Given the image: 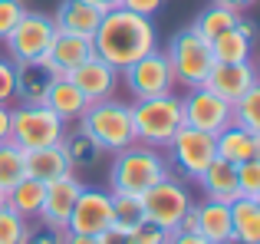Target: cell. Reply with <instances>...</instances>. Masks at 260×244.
Returning a JSON list of instances; mask_svg holds the SVG:
<instances>
[{"label":"cell","instance_id":"1","mask_svg":"<svg viewBox=\"0 0 260 244\" xmlns=\"http://www.w3.org/2000/svg\"><path fill=\"white\" fill-rule=\"evenodd\" d=\"M158 46V30H155L152 17H142L135 10L115 7V10L102 13V23L92 33V50L99 59H106L115 70H125L145 53Z\"/></svg>","mask_w":260,"mask_h":244},{"label":"cell","instance_id":"2","mask_svg":"<svg viewBox=\"0 0 260 244\" xmlns=\"http://www.w3.org/2000/svg\"><path fill=\"white\" fill-rule=\"evenodd\" d=\"M165 175H172V165L161 155V148L132 142L128 148L115 152L112 168H109V192H125V195H142L145 188H152L155 181H161Z\"/></svg>","mask_w":260,"mask_h":244},{"label":"cell","instance_id":"3","mask_svg":"<svg viewBox=\"0 0 260 244\" xmlns=\"http://www.w3.org/2000/svg\"><path fill=\"white\" fill-rule=\"evenodd\" d=\"M132 126H135V142L152 145V148H165L172 142V135L184 126L181 96L165 93V96H152V99H135Z\"/></svg>","mask_w":260,"mask_h":244},{"label":"cell","instance_id":"4","mask_svg":"<svg viewBox=\"0 0 260 244\" xmlns=\"http://www.w3.org/2000/svg\"><path fill=\"white\" fill-rule=\"evenodd\" d=\"M79 126L92 135V142L102 152H122L135 142V126H132V106L119 103V99H102V103H89Z\"/></svg>","mask_w":260,"mask_h":244},{"label":"cell","instance_id":"5","mask_svg":"<svg viewBox=\"0 0 260 244\" xmlns=\"http://www.w3.org/2000/svg\"><path fill=\"white\" fill-rule=\"evenodd\" d=\"M66 132V122L56 116L46 103H20L10 109V142L23 152L43 145H56Z\"/></svg>","mask_w":260,"mask_h":244},{"label":"cell","instance_id":"6","mask_svg":"<svg viewBox=\"0 0 260 244\" xmlns=\"http://www.w3.org/2000/svg\"><path fill=\"white\" fill-rule=\"evenodd\" d=\"M168 66H172L175 73V83L188 86V89H194V86H204V79H208L211 66H214V53H211V43L204 37H198L194 30H178L172 40H168Z\"/></svg>","mask_w":260,"mask_h":244},{"label":"cell","instance_id":"7","mask_svg":"<svg viewBox=\"0 0 260 244\" xmlns=\"http://www.w3.org/2000/svg\"><path fill=\"white\" fill-rule=\"evenodd\" d=\"M139 201H142V215H145L148 221H155L158 228H165V231H178L181 215L194 205L188 188L178 178H172V175H165V178L155 181L152 188H145V192L139 195Z\"/></svg>","mask_w":260,"mask_h":244},{"label":"cell","instance_id":"8","mask_svg":"<svg viewBox=\"0 0 260 244\" xmlns=\"http://www.w3.org/2000/svg\"><path fill=\"white\" fill-rule=\"evenodd\" d=\"M168 165H175V172H181L184 178H198V175L208 168V162L217 159L214 152V135L201 132V129L181 126L168 142Z\"/></svg>","mask_w":260,"mask_h":244},{"label":"cell","instance_id":"9","mask_svg":"<svg viewBox=\"0 0 260 244\" xmlns=\"http://www.w3.org/2000/svg\"><path fill=\"white\" fill-rule=\"evenodd\" d=\"M125 79L132 99H152V96H165V93L175 89V73L168 66V56L155 46L152 53H145L142 59H135L132 66L119 73Z\"/></svg>","mask_w":260,"mask_h":244},{"label":"cell","instance_id":"10","mask_svg":"<svg viewBox=\"0 0 260 244\" xmlns=\"http://www.w3.org/2000/svg\"><path fill=\"white\" fill-rule=\"evenodd\" d=\"M53 37H56V23H53V17L37 13V10H26L4 43H7V53H10L13 63H23V59H40V56H43V53L50 50Z\"/></svg>","mask_w":260,"mask_h":244},{"label":"cell","instance_id":"11","mask_svg":"<svg viewBox=\"0 0 260 244\" xmlns=\"http://www.w3.org/2000/svg\"><path fill=\"white\" fill-rule=\"evenodd\" d=\"M109 225H115L112 215V192L109 188H89L83 185L76 205H73L70 218H66L63 231H79V234H102Z\"/></svg>","mask_w":260,"mask_h":244},{"label":"cell","instance_id":"12","mask_svg":"<svg viewBox=\"0 0 260 244\" xmlns=\"http://www.w3.org/2000/svg\"><path fill=\"white\" fill-rule=\"evenodd\" d=\"M184 109V126L201 129L208 135H217L221 129H228L234 116H231V103H224L217 93H211L208 86H194L188 89V96L181 99Z\"/></svg>","mask_w":260,"mask_h":244},{"label":"cell","instance_id":"13","mask_svg":"<svg viewBox=\"0 0 260 244\" xmlns=\"http://www.w3.org/2000/svg\"><path fill=\"white\" fill-rule=\"evenodd\" d=\"M66 79L86 96V103H102V99H112L115 86H119V70L109 66L106 59H99V56H89L86 63H79Z\"/></svg>","mask_w":260,"mask_h":244},{"label":"cell","instance_id":"14","mask_svg":"<svg viewBox=\"0 0 260 244\" xmlns=\"http://www.w3.org/2000/svg\"><path fill=\"white\" fill-rule=\"evenodd\" d=\"M204 86L211 93H217L224 103L234 106L244 93L257 86V70L250 66V59H244V63H214L208 79H204Z\"/></svg>","mask_w":260,"mask_h":244},{"label":"cell","instance_id":"15","mask_svg":"<svg viewBox=\"0 0 260 244\" xmlns=\"http://www.w3.org/2000/svg\"><path fill=\"white\" fill-rule=\"evenodd\" d=\"M79 192H83V181L76 175H63V178L50 181L43 192V205H40V215L37 218L43 225H53V228H66V218H70L73 205H76Z\"/></svg>","mask_w":260,"mask_h":244},{"label":"cell","instance_id":"16","mask_svg":"<svg viewBox=\"0 0 260 244\" xmlns=\"http://www.w3.org/2000/svg\"><path fill=\"white\" fill-rule=\"evenodd\" d=\"M89 56H95L92 50V37H76V33H59L53 37L50 50L43 53V59L50 63V70L56 76H70L79 63H86Z\"/></svg>","mask_w":260,"mask_h":244},{"label":"cell","instance_id":"17","mask_svg":"<svg viewBox=\"0 0 260 244\" xmlns=\"http://www.w3.org/2000/svg\"><path fill=\"white\" fill-rule=\"evenodd\" d=\"M214 152H217V159L231 162V165L260 159V132L231 122L228 129H221V132L214 135Z\"/></svg>","mask_w":260,"mask_h":244},{"label":"cell","instance_id":"18","mask_svg":"<svg viewBox=\"0 0 260 244\" xmlns=\"http://www.w3.org/2000/svg\"><path fill=\"white\" fill-rule=\"evenodd\" d=\"M23 172L26 178H37L43 181V185H50V181L63 178V175L73 172L70 159H66L63 145H43V148H30V152H23Z\"/></svg>","mask_w":260,"mask_h":244},{"label":"cell","instance_id":"19","mask_svg":"<svg viewBox=\"0 0 260 244\" xmlns=\"http://www.w3.org/2000/svg\"><path fill=\"white\" fill-rule=\"evenodd\" d=\"M53 79H56V73L50 70V63L43 56L17 63V99L20 103H46Z\"/></svg>","mask_w":260,"mask_h":244},{"label":"cell","instance_id":"20","mask_svg":"<svg viewBox=\"0 0 260 244\" xmlns=\"http://www.w3.org/2000/svg\"><path fill=\"white\" fill-rule=\"evenodd\" d=\"M59 33H76V37H92L95 26L102 23V10L89 0H63L53 17Z\"/></svg>","mask_w":260,"mask_h":244},{"label":"cell","instance_id":"21","mask_svg":"<svg viewBox=\"0 0 260 244\" xmlns=\"http://www.w3.org/2000/svg\"><path fill=\"white\" fill-rule=\"evenodd\" d=\"M194 181L204 188V198H211V201L231 205L234 198H241V195H237V165H231V162H224V159L208 162V168H204Z\"/></svg>","mask_w":260,"mask_h":244},{"label":"cell","instance_id":"22","mask_svg":"<svg viewBox=\"0 0 260 244\" xmlns=\"http://www.w3.org/2000/svg\"><path fill=\"white\" fill-rule=\"evenodd\" d=\"M250 50H254V23H247V20H241L237 26L211 40L214 63H244V59H250Z\"/></svg>","mask_w":260,"mask_h":244},{"label":"cell","instance_id":"23","mask_svg":"<svg viewBox=\"0 0 260 244\" xmlns=\"http://www.w3.org/2000/svg\"><path fill=\"white\" fill-rule=\"evenodd\" d=\"M46 106H50V109L56 112L63 122H79V119H83V112L89 109L86 96L66 76H56V79H53L50 93H46Z\"/></svg>","mask_w":260,"mask_h":244},{"label":"cell","instance_id":"24","mask_svg":"<svg viewBox=\"0 0 260 244\" xmlns=\"http://www.w3.org/2000/svg\"><path fill=\"white\" fill-rule=\"evenodd\" d=\"M198 234L208 238L211 244L228 241L231 238V205L204 198V205H198Z\"/></svg>","mask_w":260,"mask_h":244},{"label":"cell","instance_id":"25","mask_svg":"<svg viewBox=\"0 0 260 244\" xmlns=\"http://www.w3.org/2000/svg\"><path fill=\"white\" fill-rule=\"evenodd\" d=\"M231 238L260 244V201L257 198H234L231 201Z\"/></svg>","mask_w":260,"mask_h":244},{"label":"cell","instance_id":"26","mask_svg":"<svg viewBox=\"0 0 260 244\" xmlns=\"http://www.w3.org/2000/svg\"><path fill=\"white\" fill-rule=\"evenodd\" d=\"M43 192H46V185L43 181H37V178H20L17 185L10 188V192L4 195V205L7 208H13L17 215H23L26 221L30 218H37L40 215V205H43Z\"/></svg>","mask_w":260,"mask_h":244},{"label":"cell","instance_id":"27","mask_svg":"<svg viewBox=\"0 0 260 244\" xmlns=\"http://www.w3.org/2000/svg\"><path fill=\"white\" fill-rule=\"evenodd\" d=\"M59 145H63V152H66V159H70L73 168H89V165H95L99 155H102V148L92 142V135H89L83 126H76L73 132H63Z\"/></svg>","mask_w":260,"mask_h":244},{"label":"cell","instance_id":"28","mask_svg":"<svg viewBox=\"0 0 260 244\" xmlns=\"http://www.w3.org/2000/svg\"><path fill=\"white\" fill-rule=\"evenodd\" d=\"M237 23H241V13H237V10H228V7L208 4L201 13H198V20L191 23V30L211 43L214 37H221L224 30H231V26H237Z\"/></svg>","mask_w":260,"mask_h":244},{"label":"cell","instance_id":"29","mask_svg":"<svg viewBox=\"0 0 260 244\" xmlns=\"http://www.w3.org/2000/svg\"><path fill=\"white\" fill-rule=\"evenodd\" d=\"M23 148L13 145L10 139L0 142V192H10L13 185H17L20 178H23Z\"/></svg>","mask_w":260,"mask_h":244},{"label":"cell","instance_id":"30","mask_svg":"<svg viewBox=\"0 0 260 244\" xmlns=\"http://www.w3.org/2000/svg\"><path fill=\"white\" fill-rule=\"evenodd\" d=\"M231 116H234V126H244V129L260 132V86L247 89L234 106H231Z\"/></svg>","mask_w":260,"mask_h":244},{"label":"cell","instance_id":"31","mask_svg":"<svg viewBox=\"0 0 260 244\" xmlns=\"http://www.w3.org/2000/svg\"><path fill=\"white\" fill-rule=\"evenodd\" d=\"M112 215H115V225H122V228H135L145 218L139 195H125V192H112Z\"/></svg>","mask_w":260,"mask_h":244},{"label":"cell","instance_id":"32","mask_svg":"<svg viewBox=\"0 0 260 244\" xmlns=\"http://www.w3.org/2000/svg\"><path fill=\"white\" fill-rule=\"evenodd\" d=\"M26 231H30V221L23 215H17L13 208H0V244H23Z\"/></svg>","mask_w":260,"mask_h":244},{"label":"cell","instance_id":"33","mask_svg":"<svg viewBox=\"0 0 260 244\" xmlns=\"http://www.w3.org/2000/svg\"><path fill=\"white\" fill-rule=\"evenodd\" d=\"M237 195L260 201V159H250V162L237 165Z\"/></svg>","mask_w":260,"mask_h":244},{"label":"cell","instance_id":"34","mask_svg":"<svg viewBox=\"0 0 260 244\" xmlns=\"http://www.w3.org/2000/svg\"><path fill=\"white\" fill-rule=\"evenodd\" d=\"M168 234H172V231L158 228L155 221H148V218H142L135 228H128V241H132V244H168Z\"/></svg>","mask_w":260,"mask_h":244},{"label":"cell","instance_id":"35","mask_svg":"<svg viewBox=\"0 0 260 244\" xmlns=\"http://www.w3.org/2000/svg\"><path fill=\"white\" fill-rule=\"evenodd\" d=\"M17 99V63L10 56H0V106H10Z\"/></svg>","mask_w":260,"mask_h":244},{"label":"cell","instance_id":"36","mask_svg":"<svg viewBox=\"0 0 260 244\" xmlns=\"http://www.w3.org/2000/svg\"><path fill=\"white\" fill-rule=\"evenodd\" d=\"M26 13L23 0H0V43L10 37V30L20 23V17Z\"/></svg>","mask_w":260,"mask_h":244},{"label":"cell","instance_id":"37","mask_svg":"<svg viewBox=\"0 0 260 244\" xmlns=\"http://www.w3.org/2000/svg\"><path fill=\"white\" fill-rule=\"evenodd\" d=\"M63 228H53V225H43L40 221L37 228H30L26 231V241L23 244H63Z\"/></svg>","mask_w":260,"mask_h":244},{"label":"cell","instance_id":"38","mask_svg":"<svg viewBox=\"0 0 260 244\" xmlns=\"http://www.w3.org/2000/svg\"><path fill=\"white\" fill-rule=\"evenodd\" d=\"M95 241L99 244H132L128 241V228H122V225H109L102 234H95Z\"/></svg>","mask_w":260,"mask_h":244},{"label":"cell","instance_id":"39","mask_svg":"<svg viewBox=\"0 0 260 244\" xmlns=\"http://www.w3.org/2000/svg\"><path fill=\"white\" fill-rule=\"evenodd\" d=\"M161 4H165V0H122L125 10H135V13H142V17H155V13L161 10Z\"/></svg>","mask_w":260,"mask_h":244},{"label":"cell","instance_id":"40","mask_svg":"<svg viewBox=\"0 0 260 244\" xmlns=\"http://www.w3.org/2000/svg\"><path fill=\"white\" fill-rule=\"evenodd\" d=\"M168 244H211V241L201 238L198 231H172L168 234Z\"/></svg>","mask_w":260,"mask_h":244},{"label":"cell","instance_id":"41","mask_svg":"<svg viewBox=\"0 0 260 244\" xmlns=\"http://www.w3.org/2000/svg\"><path fill=\"white\" fill-rule=\"evenodd\" d=\"M178 231H198V205H191L178 221Z\"/></svg>","mask_w":260,"mask_h":244},{"label":"cell","instance_id":"42","mask_svg":"<svg viewBox=\"0 0 260 244\" xmlns=\"http://www.w3.org/2000/svg\"><path fill=\"white\" fill-rule=\"evenodd\" d=\"M10 139V106H0V142Z\"/></svg>","mask_w":260,"mask_h":244},{"label":"cell","instance_id":"43","mask_svg":"<svg viewBox=\"0 0 260 244\" xmlns=\"http://www.w3.org/2000/svg\"><path fill=\"white\" fill-rule=\"evenodd\" d=\"M63 244H99L92 234H79V231H66L63 234Z\"/></svg>","mask_w":260,"mask_h":244},{"label":"cell","instance_id":"44","mask_svg":"<svg viewBox=\"0 0 260 244\" xmlns=\"http://www.w3.org/2000/svg\"><path fill=\"white\" fill-rule=\"evenodd\" d=\"M211 4H217V7H228V10H247L250 4H254V0H211Z\"/></svg>","mask_w":260,"mask_h":244},{"label":"cell","instance_id":"45","mask_svg":"<svg viewBox=\"0 0 260 244\" xmlns=\"http://www.w3.org/2000/svg\"><path fill=\"white\" fill-rule=\"evenodd\" d=\"M89 4H95L102 13H109V10H115V7H122V0H89Z\"/></svg>","mask_w":260,"mask_h":244},{"label":"cell","instance_id":"46","mask_svg":"<svg viewBox=\"0 0 260 244\" xmlns=\"http://www.w3.org/2000/svg\"><path fill=\"white\" fill-rule=\"evenodd\" d=\"M224 244H247V241H237V238H228Z\"/></svg>","mask_w":260,"mask_h":244},{"label":"cell","instance_id":"47","mask_svg":"<svg viewBox=\"0 0 260 244\" xmlns=\"http://www.w3.org/2000/svg\"><path fill=\"white\" fill-rule=\"evenodd\" d=\"M0 208H4V192H0Z\"/></svg>","mask_w":260,"mask_h":244}]
</instances>
